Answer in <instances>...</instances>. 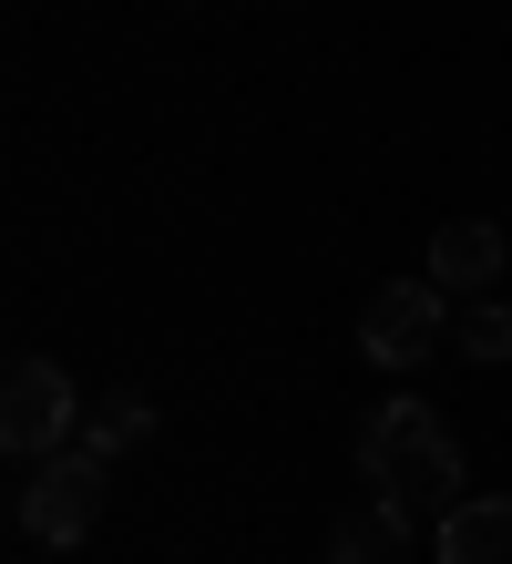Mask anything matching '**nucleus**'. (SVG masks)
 <instances>
[{
  "label": "nucleus",
  "mask_w": 512,
  "mask_h": 564,
  "mask_svg": "<svg viewBox=\"0 0 512 564\" xmlns=\"http://www.w3.org/2000/svg\"><path fill=\"white\" fill-rule=\"evenodd\" d=\"M359 482L380 492L400 523H440V513L461 503L471 473H461V442L440 431L431 401H380L369 431H359Z\"/></svg>",
  "instance_id": "nucleus-1"
},
{
  "label": "nucleus",
  "mask_w": 512,
  "mask_h": 564,
  "mask_svg": "<svg viewBox=\"0 0 512 564\" xmlns=\"http://www.w3.org/2000/svg\"><path fill=\"white\" fill-rule=\"evenodd\" d=\"M102 492H113V462H102L92 442H62L52 462H31L11 523H21L31 544H83L92 523H102Z\"/></svg>",
  "instance_id": "nucleus-2"
},
{
  "label": "nucleus",
  "mask_w": 512,
  "mask_h": 564,
  "mask_svg": "<svg viewBox=\"0 0 512 564\" xmlns=\"http://www.w3.org/2000/svg\"><path fill=\"white\" fill-rule=\"evenodd\" d=\"M83 390L62 359H11V380H0V452L11 462H52L62 442H83Z\"/></svg>",
  "instance_id": "nucleus-3"
},
{
  "label": "nucleus",
  "mask_w": 512,
  "mask_h": 564,
  "mask_svg": "<svg viewBox=\"0 0 512 564\" xmlns=\"http://www.w3.org/2000/svg\"><path fill=\"white\" fill-rule=\"evenodd\" d=\"M440 297H451V288H431V278H390L359 308V349L380 359V370H421V359L440 349V328H451V318H440Z\"/></svg>",
  "instance_id": "nucleus-4"
},
{
  "label": "nucleus",
  "mask_w": 512,
  "mask_h": 564,
  "mask_svg": "<svg viewBox=\"0 0 512 564\" xmlns=\"http://www.w3.org/2000/svg\"><path fill=\"white\" fill-rule=\"evenodd\" d=\"M431 554L440 564H512V492H461L431 523Z\"/></svg>",
  "instance_id": "nucleus-5"
},
{
  "label": "nucleus",
  "mask_w": 512,
  "mask_h": 564,
  "mask_svg": "<svg viewBox=\"0 0 512 564\" xmlns=\"http://www.w3.org/2000/svg\"><path fill=\"white\" fill-rule=\"evenodd\" d=\"M502 278V226L492 216H451L431 237V288H451V297H482Z\"/></svg>",
  "instance_id": "nucleus-6"
},
{
  "label": "nucleus",
  "mask_w": 512,
  "mask_h": 564,
  "mask_svg": "<svg viewBox=\"0 0 512 564\" xmlns=\"http://www.w3.org/2000/svg\"><path fill=\"white\" fill-rule=\"evenodd\" d=\"M400 544H410V523L369 492L359 513H338V534H328V564H400Z\"/></svg>",
  "instance_id": "nucleus-7"
},
{
  "label": "nucleus",
  "mask_w": 512,
  "mask_h": 564,
  "mask_svg": "<svg viewBox=\"0 0 512 564\" xmlns=\"http://www.w3.org/2000/svg\"><path fill=\"white\" fill-rule=\"evenodd\" d=\"M83 442H92L102 462H123L133 442H154V401H144V390H113V401H92V411H83Z\"/></svg>",
  "instance_id": "nucleus-8"
},
{
  "label": "nucleus",
  "mask_w": 512,
  "mask_h": 564,
  "mask_svg": "<svg viewBox=\"0 0 512 564\" xmlns=\"http://www.w3.org/2000/svg\"><path fill=\"white\" fill-rule=\"evenodd\" d=\"M451 339H461V359L502 370V359H512V308H502V297H471V308L451 318Z\"/></svg>",
  "instance_id": "nucleus-9"
}]
</instances>
